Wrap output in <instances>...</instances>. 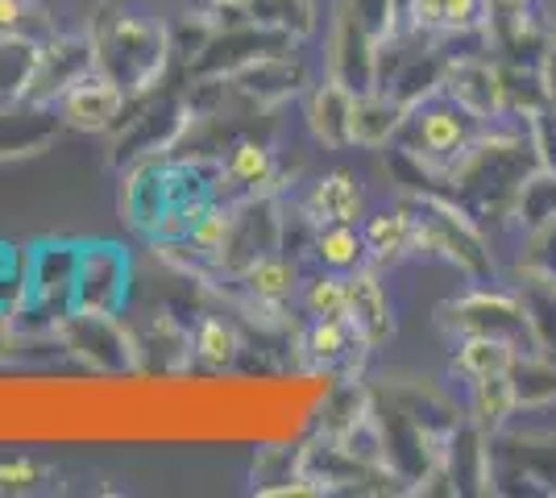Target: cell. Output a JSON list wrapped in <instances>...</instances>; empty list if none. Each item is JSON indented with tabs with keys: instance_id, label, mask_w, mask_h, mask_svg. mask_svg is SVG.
Here are the masks:
<instances>
[{
	"instance_id": "obj_10",
	"label": "cell",
	"mask_w": 556,
	"mask_h": 498,
	"mask_svg": "<svg viewBox=\"0 0 556 498\" xmlns=\"http://www.w3.org/2000/svg\"><path fill=\"white\" fill-rule=\"evenodd\" d=\"M412 225H416V213H412V208H382V213H366V220H362L366 258L399 261L407 250H412Z\"/></svg>"
},
{
	"instance_id": "obj_7",
	"label": "cell",
	"mask_w": 556,
	"mask_h": 498,
	"mask_svg": "<svg viewBox=\"0 0 556 498\" xmlns=\"http://www.w3.org/2000/svg\"><path fill=\"white\" fill-rule=\"evenodd\" d=\"M448 95L482 120H494L507 108V84H503L498 67H490V63H462V67H453L448 72Z\"/></svg>"
},
{
	"instance_id": "obj_3",
	"label": "cell",
	"mask_w": 556,
	"mask_h": 498,
	"mask_svg": "<svg viewBox=\"0 0 556 498\" xmlns=\"http://www.w3.org/2000/svg\"><path fill=\"white\" fill-rule=\"evenodd\" d=\"M448 311H453L448 324L462 332V336H469V332H490V336H507V341H519L532 354H540L519 295H507V291H469Z\"/></svg>"
},
{
	"instance_id": "obj_17",
	"label": "cell",
	"mask_w": 556,
	"mask_h": 498,
	"mask_svg": "<svg viewBox=\"0 0 556 498\" xmlns=\"http://www.w3.org/2000/svg\"><path fill=\"white\" fill-rule=\"evenodd\" d=\"M191 349H195V357H200L204 366H232L241 341H237V329H232L229 320H220V316H200V320H195V341H191Z\"/></svg>"
},
{
	"instance_id": "obj_24",
	"label": "cell",
	"mask_w": 556,
	"mask_h": 498,
	"mask_svg": "<svg viewBox=\"0 0 556 498\" xmlns=\"http://www.w3.org/2000/svg\"><path fill=\"white\" fill-rule=\"evenodd\" d=\"M412 17H416L419 29H444L441 0H412Z\"/></svg>"
},
{
	"instance_id": "obj_9",
	"label": "cell",
	"mask_w": 556,
	"mask_h": 498,
	"mask_svg": "<svg viewBox=\"0 0 556 498\" xmlns=\"http://www.w3.org/2000/svg\"><path fill=\"white\" fill-rule=\"evenodd\" d=\"M241 283H245V291L254 295L257 304H278L282 308L287 299L300 295V270H295V261H287L282 254L266 250V254L245 261Z\"/></svg>"
},
{
	"instance_id": "obj_2",
	"label": "cell",
	"mask_w": 556,
	"mask_h": 498,
	"mask_svg": "<svg viewBox=\"0 0 556 498\" xmlns=\"http://www.w3.org/2000/svg\"><path fill=\"white\" fill-rule=\"evenodd\" d=\"M412 133H416V145L424 158H441V163H457L469 142L486 129V120L473 117L469 108H462L453 95H441V100H428L412 113Z\"/></svg>"
},
{
	"instance_id": "obj_27",
	"label": "cell",
	"mask_w": 556,
	"mask_h": 498,
	"mask_svg": "<svg viewBox=\"0 0 556 498\" xmlns=\"http://www.w3.org/2000/svg\"><path fill=\"white\" fill-rule=\"evenodd\" d=\"M9 270H13V250L0 241V274H9Z\"/></svg>"
},
{
	"instance_id": "obj_1",
	"label": "cell",
	"mask_w": 556,
	"mask_h": 498,
	"mask_svg": "<svg viewBox=\"0 0 556 498\" xmlns=\"http://www.w3.org/2000/svg\"><path fill=\"white\" fill-rule=\"evenodd\" d=\"M129 283V258L116 245H84L75 261V283H71V316L88 320H113L125 304Z\"/></svg>"
},
{
	"instance_id": "obj_6",
	"label": "cell",
	"mask_w": 556,
	"mask_h": 498,
	"mask_svg": "<svg viewBox=\"0 0 556 498\" xmlns=\"http://www.w3.org/2000/svg\"><path fill=\"white\" fill-rule=\"evenodd\" d=\"M349 329H353V341L362 345V349H378V345H387L394 332V320H391V304H387V291L382 283L374 279V270H362L357 266V274L349 279Z\"/></svg>"
},
{
	"instance_id": "obj_26",
	"label": "cell",
	"mask_w": 556,
	"mask_h": 498,
	"mask_svg": "<svg viewBox=\"0 0 556 498\" xmlns=\"http://www.w3.org/2000/svg\"><path fill=\"white\" fill-rule=\"evenodd\" d=\"M25 17V0H0V34L4 29H17Z\"/></svg>"
},
{
	"instance_id": "obj_4",
	"label": "cell",
	"mask_w": 556,
	"mask_h": 498,
	"mask_svg": "<svg viewBox=\"0 0 556 498\" xmlns=\"http://www.w3.org/2000/svg\"><path fill=\"white\" fill-rule=\"evenodd\" d=\"M125 104V88L116 84L113 75L104 72H88L84 79H75L67 92L59 95V113L71 129H109Z\"/></svg>"
},
{
	"instance_id": "obj_23",
	"label": "cell",
	"mask_w": 556,
	"mask_h": 498,
	"mask_svg": "<svg viewBox=\"0 0 556 498\" xmlns=\"http://www.w3.org/2000/svg\"><path fill=\"white\" fill-rule=\"evenodd\" d=\"M535 79H540V92H544V104L556 108V38H548V47L540 54V67H535Z\"/></svg>"
},
{
	"instance_id": "obj_11",
	"label": "cell",
	"mask_w": 556,
	"mask_h": 498,
	"mask_svg": "<svg viewBox=\"0 0 556 498\" xmlns=\"http://www.w3.org/2000/svg\"><path fill=\"white\" fill-rule=\"evenodd\" d=\"M519 411V391L515 374H486V379H469V416L478 432H498L510 416Z\"/></svg>"
},
{
	"instance_id": "obj_18",
	"label": "cell",
	"mask_w": 556,
	"mask_h": 498,
	"mask_svg": "<svg viewBox=\"0 0 556 498\" xmlns=\"http://www.w3.org/2000/svg\"><path fill=\"white\" fill-rule=\"evenodd\" d=\"M225 175H229V179H237V183H245V188H262V183L275 175V150H270L266 142L245 138V142H237L229 150Z\"/></svg>"
},
{
	"instance_id": "obj_13",
	"label": "cell",
	"mask_w": 556,
	"mask_h": 498,
	"mask_svg": "<svg viewBox=\"0 0 556 498\" xmlns=\"http://www.w3.org/2000/svg\"><path fill=\"white\" fill-rule=\"evenodd\" d=\"M403 125L399 108L391 100H378V95L362 92L353 95V108H349V145H382L391 142V133Z\"/></svg>"
},
{
	"instance_id": "obj_8",
	"label": "cell",
	"mask_w": 556,
	"mask_h": 498,
	"mask_svg": "<svg viewBox=\"0 0 556 498\" xmlns=\"http://www.w3.org/2000/svg\"><path fill=\"white\" fill-rule=\"evenodd\" d=\"M532 354L519 341L507 336H490V332H469L457 345V370L465 379H486V374H510L519 366V357Z\"/></svg>"
},
{
	"instance_id": "obj_25",
	"label": "cell",
	"mask_w": 556,
	"mask_h": 498,
	"mask_svg": "<svg viewBox=\"0 0 556 498\" xmlns=\"http://www.w3.org/2000/svg\"><path fill=\"white\" fill-rule=\"evenodd\" d=\"M320 490H325V486H312V482H307V477H295V482H287V486H262V490H257V495H266V498H312V495H320Z\"/></svg>"
},
{
	"instance_id": "obj_15",
	"label": "cell",
	"mask_w": 556,
	"mask_h": 498,
	"mask_svg": "<svg viewBox=\"0 0 556 498\" xmlns=\"http://www.w3.org/2000/svg\"><path fill=\"white\" fill-rule=\"evenodd\" d=\"M300 304L312 320H345L349 316V279L341 270H320L300 283Z\"/></svg>"
},
{
	"instance_id": "obj_16",
	"label": "cell",
	"mask_w": 556,
	"mask_h": 498,
	"mask_svg": "<svg viewBox=\"0 0 556 498\" xmlns=\"http://www.w3.org/2000/svg\"><path fill=\"white\" fill-rule=\"evenodd\" d=\"M232 229H237L232 208L208 204V213L187 229V245H191V254H200V258H225V250H229V241H232Z\"/></svg>"
},
{
	"instance_id": "obj_22",
	"label": "cell",
	"mask_w": 556,
	"mask_h": 498,
	"mask_svg": "<svg viewBox=\"0 0 556 498\" xmlns=\"http://www.w3.org/2000/svg\"><path fill=\"white\" fill-rule=\"evenodd\" d=\"M42 477V465L29 457H9L0 461V490H29Z\"/></svg>"
},
{
	"instance_id": "obj_5",
	"label": "cell",
	"mask_w": 556,
	"mask_h": 498,
	"mask_svg": "<svg viewBox=\"0 0 556 498\" xmlns=\"http://www.w3.org/2000/svg\"><path fill=\"white\" fill-rule=\"evenodd\" d=\"M303 216H307L316 229H320V225H332V220L357 225V220L366 216V191L357 183V175L345 170V166L320 175V179L307 188V195H303Z\"/></svg>"
},
{
	"instance_id": "obj_20",
	"label": "cell",
	"mask_w": 556,
	"mask_h": 498,
	"mask_svg": "<svg viewBox=\"0 0 556 498\" xmlns=\"http://www.w3.org/2000/svg\"><path fill=\"white\" fill-rule=\"evenodd\" d=\"M523 274H544L556 279V216H548L544 225H535L523 245V258H519Z\"/></svg>"
},
{
	"instance_id": "obj_14",
	"label": "cell",
	"mask_w": 556,
	"mask_h": 498,
	"mask_svg": "<svg viewBox=\"0 0 556 498\" xmlns=\"http://www.w3.org/2000/svg\"><path fill=\"white\" fill-rule=\"evenodd\" d=\"M312 250H316V261L325 266V270H357L362 261H366V241H362V229H353V225H341V220H332V225H320L316 229V238H312Z\"/></svg>"
},
{
	"instance_id": "obj_19",
	"label": "cell",
	"mask_w": 556,
	"mask_h": 498,
	"mask_svg": "<svg viewBox=\"0 0 556 498\" xmlns=\"http://www.w3.org/2000/svg\"><path fill=\"white\" fill-rule=\"evenodd\" d=\"M349 345H353L349 320H312L303 332V349L316 361H337V357H345Z\"/></svg>"
},
{
	"instance_id": "obj_21",
	"label": "cell",
	"mask_w": 556,
	"mask_h": 498,
	"mask_svg": "<svg viewBox=\"0 0 556 498\" xmlns=\"http://www.w3.org/2000/svg\"><path fill=\"white\" fill-rule=\"evenodd\" d=\"M444 34H469L486 22V0H441Z\"/></svg>"
},
{
	"instance_id": "obj_12",
	"label": "cell",
	"mask_w": 556,
	"mask_h": 498,
	"mask_svg": "<svg viewBox=\"0 0 556 498\" xmlns=\"http://www.w3.org/2000/svg\"><path fill=\"white\" fill-rule=\"evenodd\" d=\"M349 108H353V92L345 84L328 79L312 92V104H307V117H312V129L316 138L332 150H345L349 145Z\"/></svg>"
}]
</instances>
